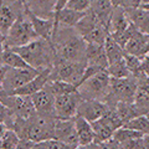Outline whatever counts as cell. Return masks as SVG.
Listing matches in <instances>:
<instances>
[{
    "label": "cell",
    "mask_w": 149,
    "mask_h": 149,
    "mask_svg": "<svg viewBox=\"0 0 149 149\" xmlns=\"http://www.w3.org/2000/svg\"><path fill=\"white\" fill-rule=\"evenodd\" d=\"M108 104L103 101H98V100H82L80 103L77 111V116L83 117L87 119L88 122H95L98 120L106 114V112L108 111Z\"/></svg>",
    "instance_id": "obj_12"
},
{
    "label": "cell",
    "mask_w": 149,
    "mask_h": 149,
    "mask_svg": "<svg viewBox=\"0 0 149 149\" xmlns=\"http://www.w3.org/2000/svg\"><path fill=\"white\" fill-rule=\"evenodd\" d=\"M87 11H76L68 8H63L55 14L56 26H65V27H76L80 20L86 15Z\"/></svg>",
    "instance_id": "obj_20"
},
{
    "label": "cell",
    "mask_w": 149,
    "mask_h": 149,
    "mask_svg": "<svg viewBox=\"0 0 149 149\" xmlns=\"http://www.w3.org/2000/svg\"><path fill=\"white\" fill-rule=\"evenodd\" d=\"M74 123H76V130L80 146H88V144L95 143V130H93L91 122H88L83 117L77 116L74 118Z\"/></svg>",
    "instance_id": "obj_22"
},
{
    "label": "cell",
    "mask_w": 149,
    "mask_h": 149,
    "mask_svg": "<svg viewBox=\"0 0 149 149\" xmlns=\"http://www.w3.org/2000/svg\"><path fill=\"white\" fill-rule=\"evenodd\" d=\"M123 127L129 128L132 130H136L142 134H149V120L147 118V116H138L134 117L130 120H128Z\"/></svg>",
    "instance_id": "obj_30"
},
{
    "label": "cell",
    "mask_w": 149,
    "mask_h": 149,
    "mask_svg": "<svg viewBox=\"0 0 149 149\" xmlns=\"http://www.w3.org/2000/svg\"><path fill=\"white\" fill-rule=\"evenodd\" d=\"M76 149H97V143H92L88 146H78Z\"/></svg>",
    "instance_id": "obj_36"
},
{
    "label": "cell",
    "mask_w": 149,
    "mask_h": 149,
    "mask_svg": "<svg viewBox=\"0 0 149 149\" xmlns=\"http://www.w3.org/2000/svg\"><path fill=\"white\" fill-rule=\"evenodd\" d=\"M138 81L134 76L125 78H112L109 93L106 98V103L108 107L114 106L117 102H129L133 103L136 97Z\"/></svg>",
    "instance_id": "obj_7"
},
{
    "label": "cell",
    "mask_w": 149,
    "mask_h": 149,
    "mask_svg": "<svg viewBox=\"0 0 149 149\" xmlns=\"http://www.w3.org/2000/svg\"><path fill=\"white\" fill-rule=\"evenodd\" d=\"M138 86L133 106L138 116H147L149 113V76L141 74L137 77Z\"/></svg>",
    "instance_id": "obj_13"
},
{
    "label": "cell",
    "mask_w": 149,
    "mask_h": 149,
    "mask_svg": "<svg viewBox=\"0 0 149 149\" xmlns=\"http://www.w3.org/2000/svg\"><path fill=\"white\" fill-rule=\"evenodd\" d=\"M32 103L36 112L44 114H52L55 116V100L56 97L54 96V93L51 92L47 87H45L44 90H41L40 92L35 93L34 96H31Z\"/></svg>",
    "instance_id": "obj_16"
},
{
    "label": "cell",
    "mask_w": 149,
    "mask_h": 149,
    "mask_svg": "<svg viewBox=\"0 0 149 149\" xmlns=\"http://www.w3.org/2000/svg\"><path fill=\"white\" fill-rule=\"evenodd\" d=\"M25 11V5L19 3H8L1 0L0 6V34L1 40L5 39L8 32L15 24L17 17Z\"/></svg>",
    "instance_id": "obj_10"
},
{
    "label": "cell",
    "mask_w": 149,
    "mask_h": 149,
    "mask_svg": "<svg viewBox=\"0 0 149 149\" xmlns=\"http://www.w3.org/2000/svg\"><path fill=\"white\" fill-rule=\"evenodd\" d=\"M114 8L130 9L133 8V0H111Z\"/></svg>",
    "instance_id": "obj_35"
},
{
    "label": "cell",
    "mask_w": 149,
    "mask_h": 149,
    "mask_svg": "<svg viewBox=\"0 0 149 149\" xmlns=\"http://www.w3.org/2000/svg\"><path fill=\"white\" fill-rule=\"evenodd\" d=\"M25 10L29 15L30 20L34 25V29L36 31L39 39H44V40H52V36H54V32L56 29V21H55V17H51V19H45V17H40L35 15L34 13L29 11L27 9L25 8Z\"/></svg>",
    "instance_id": "obj_15"
},
{
    "label": "cell",
    "mask_w": 149,
    "mask_h": 149,
    "mask_svg": "<svg viewBox=\"0 0 149 149\" xmlns=\"http://www.w3.org/2000/svg\"><path fill=\"white\" fill-rule=\"evenodd\" d=\"M82 97L78 92L57 96L55 100V116L57 119H74Z\"/></svg>",
    "instance_id": "obj_8"
},
{
    "label": "cell",
    "mask_w": 149,
    "mask_h": 149,
    "mask_svg": "<svg viewBox=\"0 0 149 149\" xmlns=\"http://www.w3.org/2000/svg\"><path fill=\"white\" fill-rule=\"evenodd\" d=\"M147 118H148V120H149V113H148V114H147Z\"/></svg>",
    "instance_id": "obj_40"
},
{
    "label": "cell",
    "mask_w": 149,
    "mask_h": 149,
    "mask_svg": "<svg viewBox=\"0 0 149 149\" xmlns=\"http://www.w3.org/2000/svg\"><path fill=\"white\" fill-rule=\"evenodd\" d=\"M92 0H68L66 8L76 11H87L91 8Z\"/></svg>",
    "instance_id": "obj_32"
},
{
    "label": "cell",
    "mask_w": 149,
    "mask_h": 149,
    "mask_svg": "<svg viewBox=\"0 0 149 149\" xmlns=\"http://www.w3.org/2000/svg\"><path fill=\"white\" fill-rule=\"evenodd\" d=\"M107 72L109 73V76L112 78H125V77L132 76V73H130L129 68L127 66V62H125V58H122L113 63H109Z\"/></svg>",
    "instance_id": "obj_29"
},
{
    "label": "cell",
    "mask_w": 149,
    "mask_h": 149,
    "mask_svg": "<svg viewBox=\"0 0 149 149\" xmlns=\"http://www.w3.org/2000/svg\"><path fill=\"white\" fill-rule=\"evenodd\" d=\"M90 9L96 14L102 24L109 30L111 19L114 11V6L111 0H92Z\"/></svg>",
    "instance_id": "obj_19"
},
{
    "label": "cell",
    "mask_w": 149,
    "mask_h": 149,
    "mask_svg": "<svg viewBox=\"0 0 149 149\" xmlns=\"http://www.w3.org/2000/svg\"><path fill=\"white\" fill-rule=\"evenodd\" d=\"M143 141H144V149H149V134H144Z\"/></svg>",
    "instance_id": "obj_37"
},
{
    "label": "cell",
    "mask_w": 149,
    "mask_h": 149,
    "mask_svg": "<svg viewBox=\"0 0 149 149\" xmlns=\"http://www.w3.org/2000/svg\"><path fill=\"white\" fill-rule=\"evenodd\" d=\"M130 24L132 22L129 20L127 9L114 8L113 15H112V19H111V24H109V35L128 29Z\"/></svg>",
    "instance_id": "obj_24"
},
{
    "label": "cell",
    "mask_w": 149,
    "mask_h": 149,
    "mask_svg": "<svg viewBox=\"0 0 149 149\" xmlns=\"http://www.w3.org/2000/svg\"><path fill=\"white\" fill-rule=\"evenodd\" d=\"M141 8L143 9H146V10H149V3H146V4H142Z\"/></svg>",
    "instance_id": "obj_38"
},
{
    "label": "cell",
    "mask_w": 149,
    "mask_h": 149,
    "mask_svg": "<svg viewBox=\"0 0 149 149\" xmlns=\"http://www.w3.org/2000/svg\"><path fill=\"white\" fill-rule=\"evenodd\" d=\"M21 138L13 129H8L1 125V136H0V149H16Z\"/></svg>",
    "instance_id": "obj_27"
},
{
    "label": "cell",
    "mask_w": 149,
    "mask_h": 149,
    "mask_svg": "<svg viewBox=\"0 0 149 149\" xmlns=\"http://www.w3.org/2000/svg\"><path fill=\"white\" fill-rule=\"evenodd\" d=\"M97 149H124V148L118 141L112 138L103 143H97Z\"/></svg>",
    "instance_id": "obj_34"
},
{
    "label": "cell",
    "mask_w": 149,
    "mask_h": 149,
    "mask_svg": "<svg viewBox=\"0 0 149 149\" xmlns=\"http://www.w3.org/2000/svg\"><path fill=\"white\" fill-rule=\"evenodd\" d=\"M146 3H149V0H143V3H142V4H146Z\"/></svg>",
    "instance_id": "obj_39"
},
{
    "label": "cell",
    "mask_w": 149,
    "mask_h": 149,
    "mask_svg": "<svg viewBox=\"0 0 149 149\" xmlns=\"http://www.w3.org/2000/svg\"><path fill=\"white\" fill-rule=\"evenodd\" d=\"M13 50L16 51L32 68L37 70V71L52 68L57 61L55 46L52 41L50 40L36 39L35 41L25 46Z\"/></svg>",
    "instance_id": "obj_2"
},
{
    "label": "cell",
    "mask_w": 149,
    "mask_h": 149,
    "mask_svg": "<svg viewBox=\"0 0 149 149\" xmlns=\"http://www.w3.org/2000/svg\"><path fill=\"white\" fill-rule=\"evenodd\" d=\"M55 139L77 148L80 146L74 119H57L55 124Z\"/></svg>",
    "instance_id": "obj_11"
},
{
    "label": "cell",
    "mask_w": 149,
    "mask_h": 149,
    "mask_svg": "<svg viewBox=\"0 0 149 149\" xmlns=\"http://www.w3.org/2000/svg\"><path fill=\"white\" fill-rule=\"evenodd\" d=\"M46 87L54 93L55 97L62 96V95H68V93H72V92H77V90H78L77 85L63 82V81H49Z\"/></svg>",
    "instance_id": "obj_28"
},
{
    "label": "cell",
    "mask_w": 149,
    "mask_h": 149,
    "mask_svg": "<svg viewBox=\"0 0 149 149\" xmlns=\"http://www.w3.org/2000/svg\"><path fill=\"white\" fill-rule=\"evenodd\" d=\"M111 80L112 77L107 71L96 73L83 81L78 86L77 92L83 100H98L104 102L109 93Z\"/></svg>",
    "instance_id": "obj_4"
},
{
    "label": "cell",
    "mask_w": 149,
    "mask_h": 149,
    "mask_svg": "<svg viewBox=\"0 0 149 149\" xmlns=\"http://www.w3.org/2000/svg\"><path fill=\"white\" fill-rule=\"evenodd\" d=\"M36 39H39V36L25 10L17 17L5 39L1 40V49H17L32 42Z\"/></svg>",
    "instance_id": "obj_3"
},
{
    "label": "cell",
    "mask_w": 149,
    "mask_h": 149,
    "mask_svg": "<svg viewBox=\"0 0 149 149\" xmlns=\"http://www.w3.org/2000/svg\"><path fill=\"white\" fill-rule=\"evenodd\" d=\"M104 51H106V55H107V58H108L109 63L119 61V60L124 58V56H125V50L111 35L108 36V39H107L104 44Z\"/></svg>",
    "instance_id": "obj_26"
},
{
    "label": "cell",
    "mask_w": 149,
    "mask_h": 149,
    "mask_svg": "<svg viewBox=\"0 0 149 149\" xmlns=\"http://www.w3.org/2000/svg\"><path fill=\"white\" fill-rule=\"evenodd\" d=\"M52 68H47L41 71L35 78H32L30 82H27L26 85H24L22 87L17 88L16 91H14L13 93H9V95H17V96H24V97H31L34 96L35 93L40 92L41 90H44L47 85V82L50 81V74Z\"/></svg>",
    "instance_id": "obj_14"
},
{
    "label": "cell",
    "mask_w": 149,
    "mask_h": 149,
    "mask_svg": "<svg viewBox=\"0 0 149 149\" xmlns=\"http://www.w3.org/2000/svg\"><path fill=\"white\" fill-rule=\"evenodd\" d=\"M87 63L57 60L50 74V81H63L80 86L85 77Z\"/></svg>",
    "instance_id": "obj_6"
},
{
    "label": "cell",
    "mask_w": 149,
    "mask_h": 149,
    "mask_svg": "<svg viewBox=\"0 0 149 149\" xmlns=\"http://www.w3.org/2000/svg\"><path fill=\"white\" fill-rule=\"evenodd\" d=\"M1 104L8 107L17 117L22 119L30 118L36 112L31 97H24L17 95H9L1 92Z\"/></svg>",
    "instance_id": "obj_9"
},
{
    "label": "cell",
    "mask_w": 149,
    "mask_h": 149,
    "mask_svg": "<svg viewBox=\"0 0 149 149\" xmlns=\"http://www.w3.org/2000/svg\"><path fill=\"white\" fill-rule=\"evenodd\" d=\"M34 149H76V148L68 146L66 143L60 142L57 139H49V141L36 143Z\"/></svg>",
    "instance_id": "obj_31"
},
{
    "label": "cell",
    "mask_w": 149,
    "mask_h": 149,
    "mask_svg": "<svg viewBox=\"0 0 149 149\" xmlns=\"http://www.w3.org/2000/svg\"><path fill=\"white\" fill-rule=\"evenodd\" d=\"M41 71H37L35 68H14L5 65H1V92L4 93H13L17 88L22 87L30 82L32 78H35Z\"/></svg>",
    "instance_id": "obj_5"
},
{
    "label": "cell",
    "mask_w": 149,
    "mask_h": 149,
    "mask_svg": "<svg viewBox=\"0 0 149 149\" xmlns=\"http://www.w3.org/2000/svg\"><path fill=\"white\" fill-rule=\"evenodd\" d=\"M92 127L95 130V143H103L106 141H109L113 138L116 132V129L104 117L92 122Z\"/></svg>",
    "instance_id": "obj_23"
},
{
    "label": "cell",
    "mask_w": 149,
    "mask_h": 149,
    "mask_svg": "<svg viewBox=\"0 0 149 149\" xmlns=\"http://www.w3.org/2000/svg\"><path fill=\"white\" fill-rule=\"evenodd\" d=\"M51 41L57 60L87 63V42L74 27L56 26Z\"/></svg>",
    "instance_id": "obj_1"
},
{
    "label": "cell",
    "mask_w": 149,
    "mask_h": 149,
    "mask_svg": "<svg viewBox=\"0 0 149 149\" xmlns=\"http://www.w3.org/2000/svg\"><path fill=\"white\" fill-rule=\"evenodd\" d=\"M25 8L35 15L45 19L55 17L57 0H22Z\"/></svg>",
    "instance_id": "obj_17"
},
{
    "label": "cell",
    "mask_w": 149,
    "mask_h": 149,
    "mask_svg": "<svg viewBox=\"0 0 149 149\" xmlns=\"http://www.w3.org/2000/svg\"><path fill=\"white\" fill-rule=\"evenodd\" d=\"M147 42H148V35L136 30L133 36L125 45V54L133 55L137 57H144L147 55Z\"/></svg>",
    "instance_id": "obj_18"
},
{
    "label": "cell",
    "mask_w": 149,
    "mask_h": 149,
    "mask_svg": "<svg viewBox=\"0 0 149 149\" xmlns=\"http://www.w3.org/2000/svg\"><path fill=\"white\" fill-rule=\"evenodd\" d=\"M143 137H136V138H132L129 141L122 143V146L124 149H144V141H143Z\"/></svg>",
    "instance_id": "obj_33"
},
{
    "label": "cell",
    "mask_w": 149,
    "mask_h": 149,
    "mask_svg": "<svg viewBox=\"0 0 149 149\" xmlns=\"http://www.w3.org/2000/svg\"><path fill=\"white\" fill-rule=\"evenodd\" d=\"M130 22L136 26L138 31L149 35V10L143 8H130L127 9Z\"/></svg>",
    "instance_id": "obj_21"
},
{
    "label": "cell",
    "mask_w": 149,
    "mask_h": 149,
    "mask_svg": "<svg viewBox=\"0 0 149 149\" xmlns=\"http://www.w3.org/2000/svg\"><path fill=\"white\" fill-rule=\"evenodd\" d=\"M0 61H1V65H5V66L14 67V68H30L31 67L30 65L13 49H1Z\"/></svg>",
    "instance_id": "obj_25"
}]
</instances>
